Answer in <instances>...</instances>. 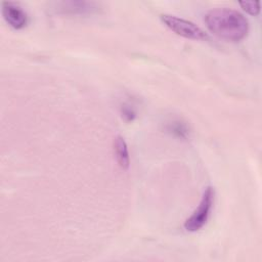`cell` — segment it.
<instances>
[{
    "instance_id": "cell-1",
    "label": "cell",
    "mask_w": 262,
    "mask_h": 262,
    "mask_svg": "<svg viewBox=\"0 0 262 262\" xmlns=\"http://www.w3.org/2000/svg\"><path fill=\"white\" fill-rule=\"evenodd\" d=\"M205 23L211 33L230 42L243 40L249 32V21L244 14L227 7L209 10L205 15Z\"/></svg>"
},
{
    "instance_id": "cell-2",
    "label": "cell",
    "mask_w": 262,
    "mask_h": 262,
    "mask_svg": "<svg viewBox=\"0 0 262 262\" xmlns=\"http://www.w3.org/2000/svg\"><path fill=\"white\" fill-rule=\"evenodd\" d=\"M214 198H215L214 188L211 186L207 187L203 193L202 200L198 208L185 220L183 224L185 230L189 232H194L200 230L207 223L212 211L213 204H214Z\"/></svg>"
},
{
    "instance_id": "cell-3",
    "label": "cell",
    "mask_w": 262,
    "mask_h": 262,
    "mask_svg": "<svg viewBox=\"0 0 262 262\" xmlns=\"http://www.w3.org/2000/svg\"><path fill=\"white\" fill-rule=\"evenodd\" d=\"M162 21L174 33L187 39L192 40H206L208 35L194 23L172 15V14H162Z\"/></svg>"
},
{
    "instance_id": "cell-4",
    "label": "cell",
    "mask_w": 262,
    "mask_h": 262,
    "mask_svg": "<svg viewBox=\"0 0 262 262\" xmlns=\"http://www.w3.org/2000/svg\"><path fill=\"white\" fill-rule=\"evenodd\" d=\"M2 14L6 23L15 30H20L28 24L27 12L15 2H2Z\"/></svg>"
},
{
    "instance_id": "cell-5",
    "label": "cell",
    "mask_w": 262,
    "mask_h": 262,
    "mask_svg": "<svg viewBox=\"0 0 262 262\" xmlns=\"http://www.w3.org/2000/svg\"><path fill=\"white\" fill-rule=\"evenodd\" d=\"M114 152L119 166L123 170H127L130 166L129 150L126 141L122 136H117L114 140Z\"/></svg>"
},
{
    "instance_id": "cell-6",
    "label": "cell",
    "mask_w": 262,
    "mask_h": 262,
    "mask_svg": "<svg viewBox=\"0 0 262 262\" xmlns=\"http://www.w3.org/2000/svg\"><path fill=\"white\" fill-rule=\"evenodd\" d=\"M64 12L69 13H91L98 8V4L95 2H86V1H69V2H62L60 7Z\"/></svg>"
},
{
    "instance_id": "cell-7",
    "label": "cell",
    "mask_w": 262,
    "mask_h": 262,
    "mask_svg": "<svg viewBox=\"0 0 262 262\" xmlns=\"http://www.w3.org/2000/svg\"><path fill=\"white\" fill-rule=\"evenodd\" d=\"M239 5L252 15H257L260 12V3L258 1H241Z\"/></svg>"
}]
</instances>
